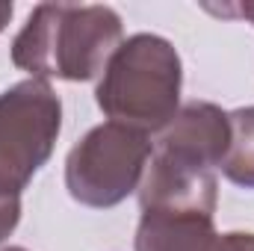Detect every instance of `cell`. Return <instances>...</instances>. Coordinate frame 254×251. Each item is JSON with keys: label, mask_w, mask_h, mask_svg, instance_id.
Masks as SVG:
<instances>
[{"label": "cell", "mask_w": 254, "mask_h": 251, "mask_svg": "<svg viewBox=\"0 0 254 251\" xmlns=\"http://www.w3.org/2000/svg\"><path fill=\"white\" fill-rule=\"evenodd\" d=\"M122 45V15L113 6L42 3L12 42V63L36 80H92Z\"/></svg>", "instance_id": "6da1fadb"}, {"label": "cell", "mask_w": 254, "mask_h": 251, "mask_svg": "<svg viewBox=\"0 0 254 251\" xmlns=\"http://www.w3.org/2000/svg\"><path fill=\"white\" fill-rule=\"evenodd\" d=\"M181 80L175 45L154 33H136L110 57L95 98L110 122L154 133L178 116Z\"/></svg>", "instance_id": "7a4b0ae2"}, {"label": "cell", "mask_w": 254, "mask_h": 251, "mask_svg": "<svg viewBox=\"0 0 254 251\" xmlns=\"http://www.w3.org/2000/svg\"><path fill=\"white\" fill-rule=\"evenodd\" d=\"M154 157L151 136L119 122L92 127L65 160V187L74 201L110 210L142 187Z\"/></svg>", "instance_id": "3957f363"}, {"label": "cell", "mask_w": 254, "mask_h": 251, "mask_svg": "<svg viewBox=\"0 0 254 251\" xmlns=\"http://www.w3.org/2000/svg\"><path fill=\"white\" fill-rule=\"evenodd\" d=\"M63 104L48 80H24L0 95V192L21 195L51 160Z\"/></svg>", "instance_id": "277c9868"}, {"label": "cell", "mask_w": 254, "mask_h": 251, "mask_svg": "<svg viewBox=\"0 0 254 251\" xmlns=\"http://www.w3.org/2000/svg\"><path fill=\"white\" fill-rule=\"evenodd\" d=\"M219 184L213 169L160 148L142 178L139 204L142 213H172V216H207L216 213Z\"/></svg>", "instance_id": "5b68a950"}, {"label": "cell", "mask_w": 254, "mask_h": 251, "mask_svg": "<svg viewBox=\"0 0 254 251\" xmlns=\"http://www.w3.org/2000/svg\"><path fill=\"white\" fill-rule=\"evenodd\" d=\"M136 251H254V234H216L207 216L142 213Z\"/></svg>", "instance_id": "8992f818"}, {"label": "cell", "mask_w": 254, "mask_h": 251, "mask_svg": "<svg viewBox=\"0 0 254 251\" xmlns=\"http://www.w3.org/2000/svg\"><path fill=\"white\" fill-rule=\"evenodd\" d=\"M231 145V119L216 104L192 101L178 110V116L163 127L160 148L190 157L195 163L213 169L222 166Z\"/></svg>", "instance_id": "52a82bcc"}, {"label": "cell", "mask_w": 254, "mask_h": 251, "mask_svg": "<svg viewBox=\"0 0 254 251\" xmlns=\"http://www.w3.org/2000/svg\"><path fill=\"white\" fill-rule=\"evenodd\" d=\"M231 119V145L222 160V172L231 184L254 189V107L228 113Z\"/></svg>", "instance_id": "ba28073f"}, {"label": "cell", "mask_w": 254, "mask_h": 251, "mask_svg": "<svg viewBox=\"0 0 254 251\" xmlns=\"http://www.w3.org/2000/svg\"><path fill=\"white\" fill-rule=\"evenodd\" d=\"M18 219H21V195L0 192V243L18 228Z\"/></svg>", "instance_id": "9c48e42d"}, {"label": "cell", "mask_w": 254, "mask_h": 251, "mask_svg": "<svg viewBox=\"0 0 254 251\" xmlns=\"http://www.w3.org/2000/svg\"><path fill=\"white\" fill-rule=\"evenodd\" d=\"M12 3H0V33H3V27L9 24V18H12Z\"/></svg>", "instance_id": "30bf717a"}, {"label": "cell", "mask_w": 254, "mask_h": 251, "mask_svg": "<svg viewBox=\"0 0 254 251\" xmlns=\"http://www.w3.org/2000/svg\"><path fill=\"white\" fill-rule=\"evenodd\" d=\"M234 15H243V18H249L254 24V3H243V6H237V9H231Z\"/></svg>", "instance_id": "8fae6325"}, {"label": "cell", "mask_w": 254, "mask_h": 251, "mask_svg": "<svg viewBox=\"0 0 254 251\" xmlns=\"http://www.w3.org/2000/svg\"><path fill=\"white\" fill-rule=\"evenodd\" d=\"M3 251H27V249H18V246H12V249H3Z\"/></svg>", "instance_id": "7c38bea8"}]
</instances>
